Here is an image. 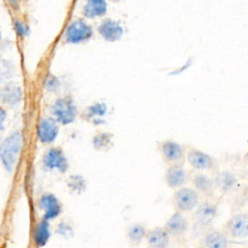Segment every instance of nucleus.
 I'll return each mask as SVG.
<instances>
[{
  "label": "nucleus",
  "mask_w": 248,
  "mask_h": 248,
  "mask_svg": "<svg viewBox=\"0 0 248 248\" xmlns=\"http://www.w3.org/2000/svg\"><path fill=\"white\" fill-rule=\"evenodd\" d=\"M22 141V134L19 131H15L1 142L0 160L3 168L8 172H12L17 163Z\"/></svg>",
  "instance_id": "obj_1"
},
{
  "label": "nucleus",
  "mask_w": 248,
  "mask_h": 248,
  "mask_svg": "<svg viewBox=\"0 0 248 248\" xmlns=\"http://www.w3.org/2000/svg\"><path fill=\"white\" fill-rule=\"evenodd\" d=\"M51 113L58 124L69 125L76 120L78 108L70 97H62L51 106Z\"/></svg>",
  "instance_id": "obj_2"
},
{
  "label": "nucleus",
  "mask_w": 248,
  "mask_h": 248,
  "mask_svg": "<svg viewBox=\"0 0 248 248\" xmlns=\"http://www.w3.org/2000/svg\"><path fill=\"white\" fill-rule=\"evenodd\" d=\"M42 165L46 170H58L61 173L66 172L69 168L67 157L60 147L48 148L42 157Z\"/></svg>",
  "instance_id": "obj_3"
},
{
  "label": "nucleus",
  "mask_w": 248,
  "mask_h": 248,
  "mask_svg": "<svg viewBox=\"0 0 248 248\" xmlns=\"http://www.w3.org/2000/svg\"><path fill=\"white\" fill-rule=\"evenodd\" d=\"M159 152L163 160L170 165H183L185 160V153L183 147L176 141L166 140L160 142Z\"/></svg>",
  "instance_id": "obj_4"
},
{
  "label": "nucleus",
  "mask_w": 248,
  "mask_h": 248,
  "mask_svg": "<svg viewBox=\"0 0 248 248\" xmlns=\"http://www.w3.org/2000/svg\"><path fill=\"white\" fill-rule=\"evenodd\" d=\"M199 202V195L192 188H179L172 196V204L176 211L186 212L192 210Z\"/></svg>",
  "instance_id": "obj_5"
},
{
  "label": "nucleus",
  "mask_w": 248,
  "mask_h": 248,
  "mask_svg": "<svg viewBox=\"0 0 248 248\" xmlns=\"http://www.w3.org/2000/svg\"><path fill=\"white\" fill-rule=\"evenodd\" d=\"M92 28L82 19H77L70 23L65 31V40L70 44H79L92 37Z\"/></svg>",
  "instance_id": "obj_6"
},
{
  "label": "nucleus",
  "mask_w": 248,
  "mask_h": 248,
  "mask_svg": "<svg viewBox=\"0 0 248 248\" xmlns=\"http://www.w3.org/2000/svg\"><path fill=\"white\" fill-rule=\"evenodd\" d=\"M38 205L43 212V218L48 221L55 219L62 212V204L57 197L52 193H46L42 195L39 199Z\"/></svg>",
  "instance_id": "obj_7"
},
{
  "label": "nucleus",
  "mask_w": 248,
  "mask_h": 248,
  "mask_svg": "<svg viewBox=\"0 0 248 248\" xmlns=\"http://www.w3.org/2000/svg\"><path fill=\"white\" fill-rule=\"evenodd\" d=\"M59 134V126L53 117L42 118L37 127V136L41 143H52Z\"/></svg>",
  "instance_id": "obj_8"
},
{
  "label": "nucleus",
  "mask_w": 248,
  "mask_h": 248,
  "mask_svg": "<svg viewBox=\"0 0 248 248\" xmlns=\"http://www.w3.org/2000/svg\"><path fill=\"white\" fill-rule=\"evenodd\" d=\"M225 230L235 238L248 236V215L239 213L232 216L226 223Z\"/></svg>",
  "instance_id": "obj_9"
},
{
  "label": "nucleus",
  "mask_w": 248,
  "mask_h": 248,
  "mask_svg": "<svg viewBox=\"0 0 248 248\" xmlns=\"http://www.w3.org/2000/svg\"><path fill=\"white\" fill-rule=\"evenodd\" d=\"M186 159L191 167L200 170H211L215 166V161L210 155L196 148H190L187 151Z\"/></svg>",
  "instance_id": "obj_10"
},
{
  "label": "nucleus",
  "mask_w": 248,
  "mask_h": 248,
  "mask_svg": "<svg viewBox=\"0 0 248 248\" xmlns=\"http://www.w3.org/2000/svg\"><path fill=\"white\" fill-rule=\"evenodd\" d=\"M23 97L21 86L16 82L5 83L0 89V101L8 107L17 106Z\"/></svg>",
  "instance_id": "obj_11"
},
{
  "label": "nucleus",
  "mask_w": 248,
  "mask_h": 248,
  "mask_svg": "<svg viewBox=\"0 0 248 248\" xmlns=\"http://www.w3.org/2000/svg\"><path fill=\"white\" fill-rule=\"evenodd\" d=\"M100 35L108 42H116L123 36V27L119 22L110 18L105 19L98 27Z\"/></svg>",
  "instance_id": "obj_12"
},
{
  "label": "nucleus",
  "mask_w": 248,
  "mask_h": 248,
  "mask_svg": "<svg viewBox=\"0 0 248 248\" xmlns=\"http://www.w3.org/2000/svg\"><path fill=\"white\" fill-rule=\"evenodd\" d=\"M188 227L186 218L182 215V212L176 211L168 219L164 229L171 236H180L182 235Z\"/></svg>",
  "instance_id": "obj_13"
},
{
  "label": "nucleus",
  "mask_w": 248,
  "mask_h": 248,
  "mask_svg": "<svg viewBox=\"0 0 248 248\" xmlns=\"http://www.w3.org/2000/svg\"><path fill=\"white\" fill-rule=\"evenodd\" d=\"M183 165H170L165 173V181L170 188L178 189L186 181V172Z\"/></svg>",
  "instance_id": "obj_14"
},
{
  "label": "nucleus",
  "mask_w": 248,
  "mask_h": 248,
  "mask_svg": "<svg viewBox=\"0 0 248 248\" xmlns=\"http://www.w3.org/2000/svg\"><path fill=\"white\" fill-rule=\"evenodd\" d=\"M216 215H217L216 205L209 201H205L198 206L195 212V219L201 225L207 226L210 223H212Z\"/></svg>",
  "instance_id": "obj_15"
},
{
  "label": "nucleus",
  "mask_w": 248,
  "mask_h": 248,
  "mask_svg": "<svg viewBox=\"0 0 248 248\" xmlns=\"http://www.w3.org/2000/svg\"><path fill=\"white\" fill-rule=\"evenodd\" d=\"M107 112V105L102 102H97L86 108L83 113V118L94 125H100L105 122L104 117L106 116Z\"/></svg>",
  "instance_id": "obj_16"
},
{
  "label": "nucleus",
  "mask_w": 248,
  "mask_h": 248,
  "mask_svg": "<svg viewBox=\"0 0 248 248\" xmlns=\"http://www.w3.org/2000/svg\"><path fill=\"white\" fill-rule=\"evenodd\" d=\"M170 236L164 228H155L147 232L145 238L150 248H167Z\"/></svg>",
  "instance_id": "obj_17"
},
{
  "label": "nucleus",
  "mask_w": 248,
  "mask_h": 248,
  "mask_svg": "<svg viewBox=\"0 0 248 248\" xmlns=\"http://www.w3.org/2000/svg\"><path fill=\"white\" fill-rule=\"evenodd\" d=\"M50 238V229L48 220L42 219L34 228L33 239L34 243L38 247H44Z\"/></svg>",
  "instance_id": "obj_18"
},
{
  "label": "nucleus",
  "mask_w": 248,
  "mask_h": 248,
  "mask_svg": "<svg viewBox=\"0 0 248 248\" xmlns=\"http://www.w3.org/2000/svg\"><path fill=\"white\" fill-rule=\"evenodd\" d=\"M106 13H107L106 0H86V3L82 10L83 16L89 18L102 16Z\"/></svg>",
  "instance_id": "obj_19"
},
{
  "label": "nucleus",
  "mask_w": 248,
  "mask_h": 248,
  "mask_svg": "<svg viewBox=\"0 0 248 248\" xmlns=\"http://www.w3.org/2000/svg\"><path fill=\"white\" fill-rule=\"evenodd\" d=\"M205 248H227L228 240L226 235L216 230H210L204 235Z\"/></svg>",
  "instance_id": "obj_20"
},
{
  "label": "nucleus",
  "mask_w": 248,
  "mask_h": 248,
  "mask_svg": "<svg viewBox=\"0 0 248 248\" xmlns=\"http://www.w3.org/2000/svg\"><path fill=\"white\" fill-rule=\"evenodd\" d=\"M113 135L108 132H98L92 139L93 147L99 151H108L113 145Z\"/></svg>",
  "instance_id": "obj_21"
},
{
  "label": "nucleus",
  "mask_w": 248,
  "mask_h": 248,
  "mask_svg": "<svg viewBox=\"0 0 248 248\" xmlns=\"http://www.w3.org/2000/svg\"><path fill=\"white\" fill-rule=\"evenodd\" d=\"M193 185L196 190H198L200 193L210 196L213 192V181L206 176L205 174L202 173H196L192 179Z\"/></svg>",
  "instance_id": "obj_22"
},
{
  "label": "nucleus",
  "mask_w": 248,
  "mask_h": 248,
  "mask_svg": "<svg viewBox=\"0 0 248 248\" xmlns=\"http://www.w3.org/2000/svg\"><path fill=\"white\" fill-rule=\"evenodd\" d=\"M146 233L147 232L142 225L135 223L128 228L127 239L131 244L138 245L146 237Z\"/></svg>",
  "instance_id": "obj_23"
},
{
  "label": "nucleus",
  "mask_w": 248,
  "mask_h": 248,
  "mask_svg": "<svg viewBox=\"0 0 248 248\" xmlns=\"http://www.w3.org/2000/svg\"><path fill=\"white\" fill-rule=\"evenodd\" d=\"M66 182L69 190L75 194H81L86 189V182L80 174L70 175Z\"/></svg>",
  "instance_id": "obj_24"
},
{
  "label": "nucleus",
  "mask_w": 248,
  "mask_h": 248,
  "mask_svg": "<svg viewBox=\"0 0 248 248\" xmlns=\"http://www.w3.org/2000/svg\"><path fill=\"white\" fill-rule=\"evenodd\" d=\"M216 185L219 187L222 191H229L236 182L235 177L230 173V172H221L216 177Z\"/></svg>",
  "instance_id": "obj_25"
},
{
  "label": "nucleus",
  "mask_w": 248,
  "mask_h": 248,
  "mask_svg": "<svg viewBox=\"0 0 248 248\" xmlns=\"http://www.w3.org/2000/svg\"><path fill=\"white\" fill-rule=\"evenodd\" d=\"M14 75L13 65L4 59H0V84L10 79Z\"/></svg>",
  "instance_id": "obj_26"
},
{
  "label": "nucleus",
  "mask_w": 248,
  "mask_h": 248,
  "mask_svg": "<svg viewBox=\"0 0 248 248\" xmlns=\"http://www.w3.org/2000/svg\"><path fill=\"white\" fill-rule=\"evenodd\" d=\"M56 232L58 234H60L61 236H63V237H71L74 234V231H73L72 226L69 223L65 222V221L60 222L57 225Z\"/></svg>",
  "instance_id": "obj_27"
},
{
  "label": "nucleus",
  "mask_w": 248,
  "mask_h": 248,
  "mask_svg": "<svg viewBox=\"0 0 248 248\" xmlns=\"http://www.w3.org/2000/svg\"><path fill=\"white\" fill-rule=\"evenodd\" d=\"M14 27H15V30H16V34L18 36H20V37H25V36H27L29 34V27H28V25L25 22L21 21V20H18V19L15 20Z\"/></svg>",
  "instance_id": "obj_28"
},
{
  "label": "nucleus",
  "mask_w": 248,
  "mask_h": 248,
  "mask_svg": "<svg viewBox=\"0 0 248 248\" xmlns=\"http://www.w3.org/2000/svg\"><path fill=\"white\" fill-rule=\"evenodd\" d=\"M60 85V82L58 80V78L54 76H48L45 81V87L46 88V90L48 91H55Z\"/></svg>",
  "instance_id": "obj_29"
},
{
  "label": "nucleus",
  "mask_w": 248,
  "mask_h": 248,
  "mask_svg": "<svg viewBox=\"0 0 248 248\" xmlns=\"http://www.w3.org/2000/svg\"><path fill=\"white\" fill-rule=\"evenodd\" d=\"M7 119V111L3 107H0V133L4 130V124Z\"/></svg>",
  "instance_id": "obj_30"
},
{
  "label": "nucleus",
  "mask_w": 248,
  "mask_h": 248,
  "mask_svg": "<svg viewBox=\"0 0 248 248\" xmlns=\"http://www.w3.org/2000/svg\"><path fill=\"white\" fill-rule=\"evenodd\" d=\"M7 1L11 5V7H13L14 9H17V7H18V0H7Z\"/></svg>",
  "instance_id": "obj_31"
},
{
  "label": "nucleus",
  "mask_w": 248,
  "mask_h": 248,
  "mask_svg": "<svg viewBox=\"0 0 248 248\" xmlns=\"http://www.w3.org/2000/svg\"><path fill=\"white\" fill-rule=\"evenodd\" d=\"M244 162L248 165V151L245 153V155H244Z\"/></svg>",
  "instance_id": "obj_32"
},
{
  "label": "nucleus",
  "mask_w": 248,
  "mask_h": 248,
  "mask_svg": "<svg viewBox=\"0 0 248 248\" xmlns=\"http://www.w3.org/2000/svg\"><path fill=\"white\" fill-rule=\"evenodd\" d=\"M0 40H1V31H0Z\"/></svg>",
  "instance_id": "obj_33"
},
{
  "label": "nucleus",
  "mask_w": 248,
  "mask_h": 248,
  "mask_svg": "<svg viewBox=\"0 0 248 248\" xmlns=\"http://www.w3.org/2000/svg\"><path fill=\"white\" fill-rule=\"evenodd\" d=\"M0 145H1V141H0Z\"/></svg>",
  "instance_id": "obj_34"
}]
</instances>
